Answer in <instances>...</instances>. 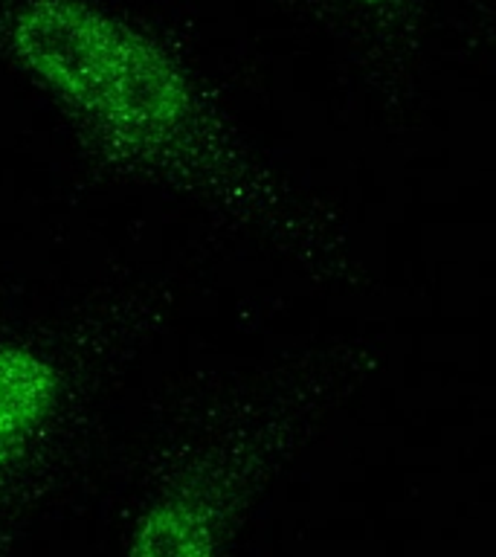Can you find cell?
Wrapping results in <instances>:
<instances>
[{"instance_id": "6da1fadb", "label": "cell", "mask_w": 496, "mask_h": 557, "mask_svg": "<svg viewBox=\"0 0 496 557\" xmlns=\"http://www.w3.org/2000/svg\"><path fill=\"white\" fill-rule=\"evenodd\" d=\"M9 50L55 99L128 146H163L195 120V87L160 44L90 0H17Z\"/></svg>"}, {"instance_id": "7a4b0ae2", "label": "cell", "mask_w": 496, "mask_h": 557, "mask_svg": "<svg viewBox=\"0 0 496 557\" xmlns=\"http://www.w3.org/2000/svg\"><path fill=\"white\" fill-rule=\"evenodd\" d=\"M59 398L50 360L21 346H0V456L24 444L47 421Z\"/></svg>"}, {"instance_id": "3957f363", "label": "cell", "mask_w": 496, "mask_h": 557, "mask_svg": "<svg viewBox=\"0 0 496 557\" xmlns=\"http://www.w3.org/2000/svg\"><path fill=\"white\" fill-rule=\"evenodd\" d=\"M131 557H218L207 511L186 496H165L142 513Z\"/></svg>"}, {"instance_id": "277c9868", "label": "cell", "mask_w": 496, "mask_h": 557, "mask_svg": "<svg viewBox=\"0 0 496 557\" xmlns=\"http://www.w3.org/2000/svg\"><path fill=\"white\" fill-rule=\"evenodd\" d=\"M357 7H386V3H395V0H351Z\"/></svg>"}]
</instances>
